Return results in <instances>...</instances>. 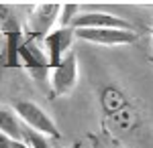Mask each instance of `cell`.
Wrapping results in <instances>:
<instances>
[{"label": "cell", "mask_w": 153, "mask_h": 148, "mask_svg": "<svg viewBox=\"0 0 153 148\" xmlns=\"http://www.w3.org/2000/svg\"><path fill=\"white\" fill-rule=\"evenodd\" d=\"M59 10H61L59 2H39V4H35L29 12V18H27L29 37L31 39H45L53 29H57Z\"/></svg>", "instance_id": "obj_2"}, {"label": "cell", "mask_w": 153, "mask_h": 148, "mask_svg": "<svg viewBox=\"0 0 153 148\" xmlns=\"http://www.w3.org/2000/svg\"><path fill=\"white\" fill-rule=\"evenodd\" d=\"M2 67H4V61L0 59V91H2Z\"/></svg>", "instance_id": "obj_12"}, {"label": "cell", "mask_w": 153, "mask_h": 148, "mask_svg": "<svg viewBox=\"0 0 153 148\" xmlns=\"http://www.w3.org/2000/svg\"><path fill=\"white\" fill-rule=\"evenodd\" d=\"M19 63H23L25 67L29 69L33 79H45L51 73V65H49V59L45 55V51H43V45H39L31 37H27L25 41H21Z\"/></svg>", "instance_id": "obj_3"}, {"label": "cell", "mask_w": 153, "mask_h": 148, "mask_svg": "<svg viewBox=\"0 0 153 148\" xmlns=\"http://www.w3.org/2000/svg\"><path fill=\"white\" fill-rule=\"evenodd\" d=\"M23 130H25V126L19 120L14 108L12 106H6V103H0V132H4L12 140L23 142Z\"/></svg>", "instance_id": "obj_8"}, {"label": "cell", "mask_w": 153, "mask_h": 148, "mask_svg": "<svg viewBox=\"0 0 153 148\" xmlns=\"http://www.w3.org/2000/svg\"><path fill=\"white\" fill-rule=\"evenodd\" d=\"M74 39H76V31H74V29H59L57 26V29H53V31L41 41L51 69L57 67L59 63L63 61V57L71 53Z\"/></svg>", "instance_id": "obj_5"}, {"label": "cell", "mask_w": 153, "mask_h": 148, "mask_svg": "<svg viewBox=\"0 0 153 148\" xmlns=\"http://www.w3.org/2000/svg\"><path fill=\"white\" fill-rule=\"evenodd\" d=\"M74 31H84V29H125V31H133L131 24L123 18H118L114 14L100 10H84L80 16L71 24Z\"/></svg>", "instance_id": "obj_7"}, {"label": "cell", "mask_w": 153, "mask_h": 148, "mask_svg": "<svg viewBox=\"0 0 153 148\" xmlns=\"http://www.w3.org/2000/svg\"><path fill=\"white\" fill-rule=\"evenodd\" d=\"M76 37L100 47H120L137 41V34L125 29H84V31H76Z\"/></svg>", "instance_id": "obj_6"}, {"label": "cell", "mask_w": 153, "mask_h": 148, "mask_svg": "<svg viewBox=\"0 0 153 148\" xmlns=\"http://www.w3.org/2000/svg\"><path fill=\"white\" fill-rule=\"evenodd\" d=\"M49 83H51V89L57 97H63V95L74 91L76 83H78V57H76L74 51L63 57V61L57 67L51 69Z\"/></svg>", "instance_id": "obj_4"}, {"label": "cell", "mask_w": 153, "mask_h": 148, "mask_svg": "<svg viewBox=\"0 0 153 148\" xmlns=\"http://www.w3.org/2000/svg\"><path fill=\"white\" fill-rule=\"evenodd\" d=\"M12 148H31L29 144H25V142H14V146Z\"/></svg>", "instance_id": "obj_11"}, {"label": "cell", "mask_w": 153, "mask_h": 148, "mask_svg": "<svg viewBox=\"0 0 153 148\" xmlns=\"http://www.w3.org/2000/svg\"><path fill=\"white\" fill-rule=\"evenodd\" d=\"M151 39H153V26H151Z\"/></svg>", "instance_id": "obj_13"}, {"label": "cell", "mask_w": 153, "mask_h": 148, "mask_svg": "<svg viewBox=\"0 0 153 148\" xmlns=\"http://www.w3.org/2000/svg\"><path fill=\"white\" fill-rule=\"evenodd\" d=\"M12 108H14V112H16V116L23 122L25 128L33 130L35 134L45 136L47 140H59L61 138L57 124L39 103L29 102V100H19V102L12 103Z\"/></svg>", "instance_id": "obj_1"}, {"label": "cell", "mask_w": 153, "mask_h": 148, "mask_svg": "<svg viewBox=\"0 0 153 148\" xmlns=\"http://www.w3.org/2000/svg\"><path fill=\"white\" fill-rule=\"evenodd\" d=\"M82 12V6L76 4V2H65L61 4V10H59V21H57V26L59 29H71L74 21L80 16Z\"/></svg>", "instance_id": "obj_10"}, {"label": "cell", "mask_w": 153, "mask_h": 148, "mask_svg": "<svg viewBox=\"0 0 153 148\" xmlns=\"http://www.w3.org/2000/svg\"><path fill=\"white\" fill-rule=\"evenodd\" d=\"M23 24L19 18L16 6L12 4H0V33L2 37H10V34H21Z\"/></svg>", "instance_id": "obj_9"}]
</instances>
